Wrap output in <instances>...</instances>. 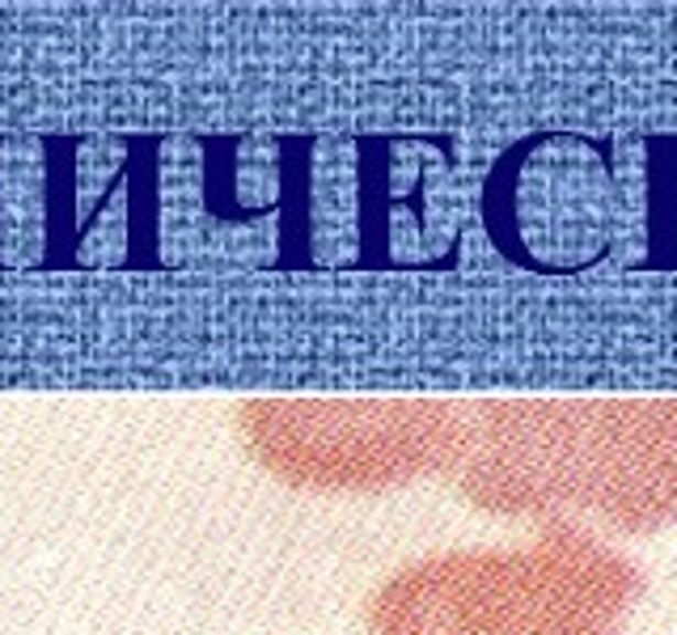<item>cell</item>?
I'll return each mask as SVG.
<instances>
[{"mask_svg":"<svg viewBox=\"0 0 677 635\" xmlns=\"http://www.w3.org/2000/svg\"><path fill=\"white\" fill-rule=\"evenodd\" d=\"M470 407L449 398H254L242 441L280 483L326 496H373L454 474Z\"/></svg>","mask_w":677,"mask_h":635,"instance_id":"3","label":"cell"},{"mask_svg":"<svg viewBox=\"0 0 677 635\" xmlns=\"http://www.w3.org/2000/svg\"><path fill=\"white\" fill-rule=\"evenodd\" d=\"M644 593V568L605 534L546 522L509 547L398 563L369 593L364 635H626Z\"/></svg>","mask_w":677,"mask_h":635,"instance_id":"2","label":"cell"},{"mask_svg":"<svg viewBox=\"0 0 677 635\" xmlns=\"http://www.w3.org/2000/svg\"><path fill=\"white\" fill-rule=\"evenodd\" d=\"M454 483L491 517L635 538L674 529L677 394L474 403Z\"/></svg>","mask_w":677,"mask_h":635,"instance_id":"1","label":"cell"}]
</instances>
